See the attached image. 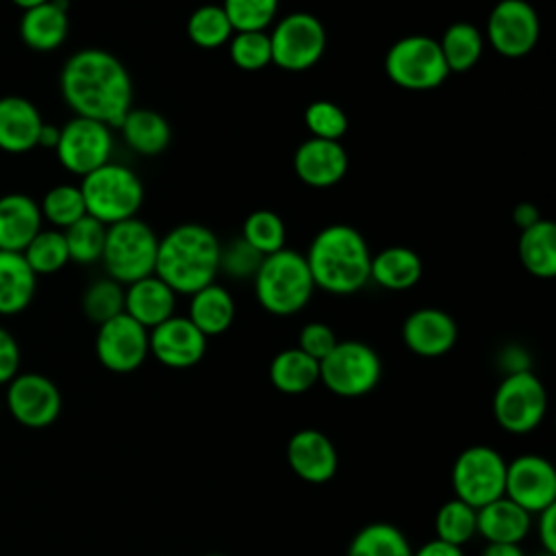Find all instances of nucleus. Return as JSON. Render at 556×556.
<instances>
[{"instance_id":"obj_48","label":"nucleus","mask_w":556,"mask_h":556,"mask_svg":"<svg viewBox=\"0 0 556 556\" xmlns=\"http://www.w3.org/2000/svg\"><path fill=\"white\" fill-rule=\"evenodd\" d=\"M413 556H463V547L445 543L441 539H432L424 543L417 552L413 549Z\"/></svg>"},{"instance_id":"obj_43","label":"nucleus","mask_w":556,"mask_h":556,"mask_svg":"<svg viewBox=\"0 0 556 556\" xmlns=\"http://www.w3.org/2000/svg\"><path fill=\"white\" fill-rule=\"evenodd\" d=\"M304 126L315 139L341 141L348 132L350 119L339 104L330 100H315L304 109Z\"/></svg>"},{"instance_id":"obj_26","label":"nucleus","mask_w":556,"mask_h":556,"mask_svg":"<svg viewBox=\"0 0 556 556\" xmlns=\"http://www.w3.org/2000/svg\"><path fill=\"white\" fill-rule=\"evenodd\" d=\"M424 274L421 256L406 245H389L371 254L369 280L387 291H408Z\"/></svg>"},{"instance_id":"obj_15","label":"nucleus","mask_w":556,"mask_h":556,"mask_svg":"<svg viewBox=\"0 0 556 556\" xmlns=\"http://www.w3.org/2000/svg\"><path fill=\"white\" fill-rule=\"evenodd\" d=\"M504 495L536 515L556 504V469L539 454H521L506 463Z\"/></svg>"},{"instance_id":"obj_39","label":"nucleus","mask_w":556,"mask_h":556,"mask_svg":"<svg viewBox=\"0 0 556 556\" xmlns=\"http://www.w3.org/2000/svg\"><path fill=\"white\" fill-rule=\"evenodd\" d=\"M41 217L56 226V230H65L74 222L87 215L85 200L78 185H54L46 191L43 200L39 202Z\"/></svg>"},{"instance_id":"obj_23","label":"nucleus","mask_w":556,"mask_h":556,"mask_svg":"<svg viewBox=\"0 0 556 556\" xmlns=\"http://www.w3.org/2000/svg\"><path fill=\"white\" fill-rule=\"evenodd\" d=\"M174 311L176 293L156 274L124 287V313L148 330L169 319Z\"/></svg>"},{"instance_id":"obj_1","label":"nucleus","mask_w":556,"mask_h":556,"mask_svg":"<svg viewBox=\"0 0 556 556\" xmlns=\"http://www.w3.org/2000/svg\"><path fill=\"white\" fill-rule=\"evenodd\" d=\"M59 87L78 117L117 128L132 109V80L126 65L102 48H83L61 67Z\"/></svg>"},{"instance_id":"obj_55","label":"nucleus","mask_w":556,"mask_h":556,"mask_svg":"<svg viewBox=\"0 0 556 556\" xmlns=\"http://www.w3.org/2000/svg\"><path fill=\"white\" fill-rule=\"evenodd\" d=\"M0 408H2V404H0Z\"/></svg>"},{"instance_id":"obj_28","label":"nucleus","mask_w":556,"mask_h":556,"mask_svg":"<svg viewBox=\"0 0 556 556\" xmlns=\"http://www.w3.org/2000/svg\"><path fill=\"white\" fill-rule=\"evenodd\" d=\"M189 321L208 339L224 334L235 321V300L230 291L217 282L202 287L189 295Z\"/></svg>"},{"instance_id":"obj_6","label":"nucleus","mask_w":556,"mask_h":556,"mask_svg":"<svg viewBox=\"0 0 556 556\" xmlns=\"http://www.w3.org/2000/svg\"><path fill=\"white\" fill-rule=\"evenodd\" d=\"M159 237L139 217L106 226L102 265L106 276L119 285L137 282L154 274Z\"/></svg>"},{"instance_id":"obj_25","label":"nucleus","mask_w":556,"mask_h":556,"mask_svg":"<svg viewBox=\"0 0 556 556\" xmlns=\"http://www.w3.org/2000/svg\"><path fill=\"white\" fill-rule=\"evenodd\" d=\"M532 528V515L510 502L506 495L476 510V532L486 543H519Z\"/></svg>"},{"instance_id":"obj_32","label":"nucleus","mask_w":556,"mask_h":556,"mask_svg":"<svg viewBox=\"0 0 556 556\" xmlns=\"http://www.w3.org/2000/svg\"><path fill=\"white\" fill-rule=\"evenodd\" d=\"M439 41V48H441V54H443V61L452 72L456 74H463V72H469L471 67H476V63L482 59V52H484V35L482 30L471 24V22H454L450 24L441 39Z\"/></svg>"},{"instance_id":"obj_14","label":"nucleus","mask_w":556,"mask_h":556,"mask_svg":"<svg viewBox=\"0 0 556 556\" xmlns=\"http://www.w3.org/2000/svg\"><path fill=\"white\" fill-rule=\"evenodd\" d=\"M148 332V328L126 313L100 324L96 332V356L100 365L115 374L139 369L150 354Z\"/></svg>"},{"instance_id":"obj_38","label":"nucleus","mask_w":556,"mask_h":556,"mask_svg":"<svg viewBox=\"0 0 556 556\" xmlns=\"http://www.w3.org/2000/svg\"><path fill=\"white\" fill-rule=\"evenodd\" d=\"M434 532H437V539L463 547L467 541H471L478 534L476 508L460 502L458 497L443 502L434 515Z\"/></svg>"},{"instance_id":"obj_5","label":"nucleus","mask_w":556,"mask_h":556,"mask_svg":"<svg viewBox=\"0 0 556 556\" xmlns=\"http://www.w3.org/2000/svg\"><path fill=\"white\" fill-rule=\"evenodd\" d=\"M87 215L96 217L104 226L137 217L143 204V182L130 167L122 163H104L91 174L83 176L78 185Z\"/></svg>"},{"instance_id":"obj_41","label":"nucleus","mask_w":556,"mask_h":556,"mask_svg":"<svg viewBox=\"0 0 556 556\" xmlns=\"http://www.w3.org/2000/svg\"><path fill=\"white\" fill-rule=\"evenodd\" d=\"M222 9L235 33L267 30L278 17L280 0H224Z\"/></svg>"},{"instance_id":"obj_35","label":"nucleus","mask_w":556,"mask_h":556,"mask_svg":"<svg viewBox=\"0 0 556 556\" xmlns=\"http://www.w3.org/2000/svg\"><path fill=\"white\" fill-rule=\"evenodd\" d=\"M24 258L37 276H50L61 271L70 263L63 230L41 228L24 248Z\"/></svg>"},{"instance_id":"obj_3","label":"nucleus","mask_w":556,"mask_h":556,"mask_svg":"<svg viewBox=\"0 0 556 556\" xmlns=\"http://www.w3.org/2000/svg\"><path fill=\"white\" fill-rule=\"evenodd\" d=\"M306 265L315 289L332 295H352L369 282L371 252L365 237L348 224L321 228L306 254Z\"/></svg>"},{"instance_id":"obj_45","label":"nucleus","mask_w":556,"mask_h":556,"mask_svg":"<svg viewBox=\"0 0 556 556\" xmlns=\"http://www.w3.org/2000/svg\"><path fill=\"white\" fill-rule=\"evenodd\" d=\"M337 341L339 339H337L334 330L328 324H324V321H308L300 330L298 348L319 363L337 345Z\"/></svg>"},{"instance_id":"obj_8","label":"nucleus","mask_w":556,"mask_h":556,"mask_svg":"<svg viewBox=\"0 0 556 556\" xmlns=\"http://www.w3.org/2000/svg\"><path fill=\"white\" fill-rule=\"evenodd\" d=\"M382 361L378 352L356 339L337 341L319 361V382L339 397H361L378 387Z\"/></svg>"},{"instance_id":"obj_51","label":"nucleus","mask_w":556,"mask_h":556,"mask_svg":"<svg viewBox=\"0 0 556 556\" xmlns=\"http://www.w3.org/2000/svg\"><path fill=\"white\" fill-rule=\"evenodd\" d=\"M59 130H61L59 126H54V124H46V122H43V126H41V132H39V141H37V146L54 150V148H56V143H59Z\"/></svg>"},{"instance_id":"obj_46","label":"nucleus","mask_w":556,"mask_h":556,"mask_svg":"<svg viewBox=\"0 0 556 556\" xmlns=\"http://www.w3.org/2000/svg\"><path fill=\"white\" fill-rule=\"evenodd\" d=\"M20 369V345L15 337L0 328V384L11 382Z\"/></svg>"},{"instance_id":"obj_50","label":"nucleus","mask_w":556,"mask_h":556,"mask_svg":"<svg viewBox=\"0 0 556 556\" xmlns=\"http://www.w3.org/2000/svg\"><path fill=\"white\" fill-rule=\"evenodd\" d=\"M482 556H526L519 543H486Z\"/></svg>"},{"instance_id":"obj_7","label":"nucleus","mask_w":556,"mask_h":556,"mask_svg":"<svg viewBox=\"0 0 556 556\" xmlns=\"http://www.w3.org/2000/svg\"><path fill=\"white\" fill-rule=\"evenodd\" d=\"M387 78L406 91H430L445 83L450 70L439 41L428 35H406L384 54Z\"/></svg>"},{"instance_id":"obj_40","label":"nucleus","mask_w":556,"mask_h":556,"mask_svg":"<svg viewBox=\"0 0 556 556\" xmlns=\"http://www.w3.org/2000/svg\"><path fill=\"white\" fill-rule=\"evenodd\" d=\"M83 313L98 326L124 313V285L109 276L93 280L83 293Z\"/></svg>"},{"instance_id":"obj_27","label":"nucleus","mask_w":556,"mask_h":556,"mask_svg":"<svg viewBox=\"0 0 556 556\" xmlns=\"http://www.w3.org/2000/svg\"><path fill=\"white\" fill-rule=\"evenodd\" d=\"M117 128L124 137V143L141 156H156L165 152L172 141L169 122L154 109L132 106Z\"/></svg>"},{"instance_id":"obj_19","label":"nucleus","mask_w":556,"mask_h":556,"mask_svg":"<svg viewBox=\"0 0 556 556\" xmlns=\"http://www.w3.org/2000/svg\"><path fill=\"white\" fill-rule=\"evenodd\" d=\"M458 339V326L450 313L434 306L413 311L402 324L404 345L424 358L447 354Z\"/></svg>"},{"instance_id":"obj_52","label":"nucleus","mask_w":556,"mask_h":556,"mask_svg":"<svg viewBox=\"0 0 556 556\" xmlns=\"http://www.w3.org/2000/svg\"><path fill=\"white\" fill-rule=\"evenodd\" d=\"M15 7H20L22 11H26V9H33V7H37V4H43V2H48V0H11Z\"/></svg>"},{"instance_id":"obj_17","label":"nucleus","mask_w":556,"mask_h":556,"mask_svg":"<svg viewBox=\"0 0 556 556\" xmlns=\"http://www.w3.org/2000/svg\"><path fill=\"white\" fill-rule=\"evenodd\" d=\"M148 343L150 354L161 365L169 369H189L204 358L208 339L189 321V317L172 315L148 332Z\"/></svg>"},{"instance_id":"obj_21","label":"nucleus","mask_w":556,"mask_h":556,"mask_svg":"<svg viewBox=\"0 0 556 556\" xmlns=\"http://www.w3.org/2000/svg\"><path fill=\"white\" fill-rule=\"evenodd\" d=\"M43 119L39 109L24 96L0 98V150L24 154L37 148Z\"/></svg>"},{"instance_id":"obj_9","label":"nucleus","mask_w":556,"mask_h":556,"mask_svg":"<svg viewBox=\"0 0 556 556\" xmlns=\"http://www.w3.org/2000/svg\"><path fill=\"white\" fill-rule=\"evenodd\" d=\"M547 413V391L530 369L502 378L493 393V417L510 434H528L541 426Z\"/></svg>"},{"instance_id":"obj_29","label":"nucleus","mask_w":556,"mask_h":556,"mask_svg":"<svg viewBox=\"0 0 556 556\" xmlns=\"http://www.w3.org/2000/svg\"><path fill=\"white\" fill-rule=\"evenodd\" d=\"M37 274L22 252L0 250V315L22 313L35 298Z\"/></svg>"},{"instance_id":"obj_2","label":"nucleus","mask_w":556,"mask_h":556,"mask_svg":"<svg viewBox=\"0 0 556 556\" xmlns=\"http://www.w3.org/2000/svg\"><path fill=\"white\" fill-rule=\"evenodd\" d=\"M222 241L202 224H178L159 237L154 274L178 295L215 282Z\"/></svg>"},{"instance_id":"obj_42","label":"nucleus","mask_w":556,"mask_h":556,"mask_svg":"<svg viewBox=\"0 0 556 556\" xmlns=\"http://www.w3.org/2000/svg\"><path fill=\"white\" fill-rule=\"evenodd\" d=\"M226 46L230 61L243 72H258L271 63V43L267 30L232 33Z\"/></svg>"},{"instance_id":"obj_20","label":"nucleus","mask_w":556,"mask_h":556,"mask_svg":"<svg viewBox=\"0 0 556 556\" xmlns=\"http://www.w3.org/2000/svg\"><path fill=\"white\" fill-rule=\"evenodd\" d=\"M350 159L341 141L308 137L295 148L293 169L295 176L313 189H328L343 180Z\"/></svg>"},{"instance_id":"obj_11","label":"nucleus","mask_w":556,"mask_h":556,"mask_svg":"<svg viewBox=\"0 0 556 556\" xmlns=\"http://www.w3.org/2000/svg\"><path fill=\"white\" fill-rule=\"evenodd\" d=\"M504 482H506V460L491 445H469L454 458V465H452L454 497H458L460 502L469 504L476 510L502 497Z\"/></svg>"},{"instance_id":"obj_33","label":"nucleus","mask_w":556,"mask_h":556,"mask_svg":"<svg viewBox=\"0 0 556 556\" xmlns=\"http://www.w3.org/2000/svg\"><path fill=\"white\" fill-rule=\"evenodd\" d=\"M345 556H413V547L397 526L371 521L352 536Z\"/></svg>"},{"instance_id":"obj_37","label":"nucleus","mask_w":556,"mask_h":556,"mask_svg":"<svg viewBox=\"0 0 556 556\" xmlns=\"http://www.w3.org/2000/svg\"><path fill=\"white\" fill-rule=\"evenodd\" d=\"M65 245L70 261L80 263V265H91L100 261L102 250H104V237H106V226L98 222L91 215L80 217L72 226L63 230Z\"/></svg>"},{"instance_id":"obj_4","label":"nucleus","mask_w":556,"mask_h":556,"mask_svg":"<svg viewBox=\"0 0 556 556\" xmlns=\"http://www.w3.org/2000/svg\"><path fill=\"white\" fill-rule=\"evenodd\" d=\"M252 280L258 304L276 317L300 313L315 293L304 254L289 248L263 256Z\"/></svg>"},{"instance_id":"obj_54","label":"nucleus","mask_w":556,"mask_h":556,"mask_svg":"<svg viewBox=\"0 0 556 556\" xmlns=\"http://www.w3.org/2000/svg\"><path fill=\"white\" fill-rule=\"evenodd\" d=\"M536 556H554V554H547V552H541V554H536Z\"/></svg>"},{"instance_id":"obj_47","label":"nucleus","mask_w":556,"mask_h":556,"mask_svg":"<svg viewBox=\"0 0 556 556\" xmlns=\"http://www.w3.org/2000/svg\"><path fill=\"white\" fill-rule=\"evenodd\" d=\"M539 523H536V534L541 541L543 552L556 556V504L547 506L545 510L536 513Z\"/></svg>"},{"instance_id":"obj_49","label":"nucleus","mask_w":556,"mask_h":556,"mask_svg":"<svg viewBox=\"0 0 556 556\" xmlns=\"http://www.w3.org/2000/svg\"><path fill=\"white\" fill-rule=\"evenodd\" d=\"M539 219H543V217H541L539 208H536L532 202H519V204L515 206V211H513V222H515L521 230L530 228V226L536 224Z\"/></svg>"},{"instance_id":"obj_31","label":"nucleus","mask_w":556,"mask_h":556,"mask_svg":"<svg viewBox=\"0 0 556 556\" xmlns=\"http://www.w3.org/2000/svg\"><path fill=\"white\" fill-rule=\"evenodd\" d=\"M269 382L287 395L306 393L319 382V363L300 348L280 350L269 363Z\"/></svg>"},{"instance_id":"obj_22","label":"nucleus","mask_w":556,"mask_h":556,"mask_svg":"<svg viewBox=\"0 0 556 556\" xmlns=\"http://www.w3.org/2000/svg\"><path fill=\"white\" fill-rule=\"evenodd\" d=\"M67 0H48L26 9L20 17V39L26 48L37 52H52L61 48L70 33Z\"/></svg>"},{"instance_id":"obj_10","label":"nucleus","mask_w":556,"mask_h":556,"mask_svg":"<svg viewBox=\"0 0 556 556\" xmlns=\"http://www.w3.org/2000/svg\"><path fill=\"white\" fill-rule=\"evenodd\" d=\"M269 43L274 65L285 72H306L324 56L328 35L319 17L295 11L274 22Z\"/></svg>"},{"instance_id":"obj_53","label":"nucleus","mask_w":556,"mask_h":556,"mask_svg":"<svg viewBox=\"0 0 556 556\" xmlns=\"http://www.w3.org/2000/svg\"><path fill=\"white\" fill-rule=\"evenodd\" d=\"M202 556H226V554H217V552H211V554H202Z\"/></svg>"},{"instance_id":"obj_36","label":"nucleus","mask_w":556,"mask_h":556,"mask_svg":"<svg viewBox=\"0 0 556 556\" xmlns=\"http://www.w3.org/2000/svg\"><path fill=\"white\" fill-rule=\"evenodd\" d=\"M241 239L248 241L258 254L267 256L285 248L287 228L276 211L256 208L245 217Z\"/></svg>"},{"instance_id":"obj_24","label":"nucleus","mask_w":556,"mask_h":556,"mask_svg":"<svg viewBox=\"0 0 556 556\" xmlns=\"http://www.w3.org/2000/svg\"><path fill=\"white\" fill-rule=\"evenodd\" d=\"M43 228L39 202L26 193L0 195V250L24 252Z\"/></svg>"},{"instance_id":"obj_30","label":"nucleus","mask_w":556,"mask_h":556,"mask_svg":"<svg viewBox=\"0 0 556 556\" xmlns=\"http://www.w3.org/2000/svg\"><path fill=\"white\" fill-rule=\"evenodd\" d=\"M517 254L523 269L541 280L556 276V226L549 219H539L521 230Z\"/></svg>"},{"instance_id":"obj_16","label":"nucleus","mask_w":556,"mask_h":556,"mask_svg":"<svg viewBox=\"0 0 556 556\" xmlns=\"http://www.w3.org/2000/svg\"><path fill=\"white\" fill-rule=\"evenodd\" d=\"M7 406L13 419L26 428H46L61 415V391L43 374H17L7 389Z\"/></svg>"},{"instance_id":"obj_18","label":"nucleus","mask_w":556,"mask_h":556,"mask_svg":"<svg viewBox=\"0 0 556 556\" xmlns=\"http://www.w3.org/2000/svg\"><path fill=\"white\" fill-rule=\"evenodd\" d=\"M287 463L300 480L324 484L334 478L339 454L328 434L315 428H302L287 441Z\"/></svg>"},{"instance_id":"obj_44","label":"nucleus","mask_w":556,"mask_h":556,"mask_svg":"<svg viewBox=\"0 0 556 556\" xmlns=\"http://www.w3.org/2000/svg\"><path fill=\"white\" fill-rule=\"evenodd\" d=\"M261 261H263V254H258L248 241H243L239 237V239H232L230 243L222 245L219 271H224L226 276L235 278V280L254 278Z\"/></svg>"},{"instance_id":"obj_12","label":"nucleus","mask_w":556,"mask_h":556,"mask_svg":"<svg viewBox=\"0 0 556 556\" xmlns=\"http://www.w3.org/2000/svg\"><path fill=\"white\" fill-rule=\"evenodd\" d=\"M113 146L115 141L111 126L74 115L61 126L54 152L63 169L83 178L111 161Z\"/></svg>"},{"instance_id":"obj_34","label":"nucleus","mask_w":556,"mask_h":556,"mask_svg":"<svg viewBox=\"0 0 556 556\" xmlns=\"http://www.w3.org/2000/svg\"><path fill=\"white\" fill-rule=\"evenodd\" d=\"M232 26L222 4H202L187 20V35L191 43L202 50H217L232 37Z\"/></svg>"},{"instance_id":"obj_13","label":"nucleus","mask_w":556,"mask_h":556,"mask_svg":"<svg viewBox=\"0 0 556 556\" xmlns=\"http://www.w3.org/2000/svg\"><path fill=\"white\" fill-rule=\"evenodd\" d=\"M539 37L541 17L528 0H500L486 17V41L506 59L530 54Z\"/></svg>"}]
</instances>
